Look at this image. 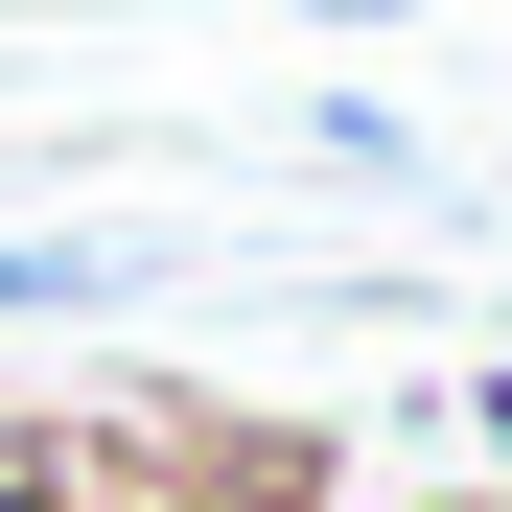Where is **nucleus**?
<instances>
[{
  "instance_id": "obj_1",
  "label": "nucleus",
  "mask_w": 512,
  "mask_h": 512,
  "mask_svg": "<svg viewBox=\"0 0 512 512\" xmlns=\"http://www.w3.org/2000/svg\"><path fill=\"white\" fill-rule=\"evenodd\" d=\"M140 256H70V233H0V303H117Z\"/></svg>"
},
{
  "instance_id": "obj_2",
  "label": "nucleus",
  "mask_w": 512,
  "mask_h": 512,
  "mask_svg": "<svg viewBox=\"0 0 512 512\" xmlns=\"http://www.w3.org/2000/svg\"><path fill=\"white\" fill-rule=\"evenodd\" d=\"M303 24H419V0H303Z\"/></svg>"
},
{
  "instance_id": "obj_3",
  "label": "nucleus",
  "mask_w": 512,
  "mask_h": 512,
  "mask_svg": "<svg viewBox=\"0 0 512 512\" xmlns=\"http://www.w3.org/2000/svg\"><path fill=\"white\" fill-rule=\"evenodd\" d=\"M489 512H512V489H489Z\"/></svg>"
}]
</instances>
